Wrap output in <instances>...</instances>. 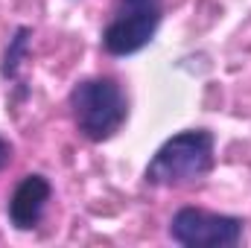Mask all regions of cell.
Segmentation results:
<instances>
[{
  "mask_svg": "<svg viewBox=\"0 0 251 248\" xmlns=\"http://www.w3.org/2000/svg\"><path fill=\"white\" fill-rule=\"evenodd\" d=\"M246 222L240 216L213 213L201 207H181L170 219L173 243L184 248H234L243 243Z\"/></svg>",
  "mask_w": 251,
  "mask_h": 248,
  "instance_id": "277c9868",
  "label": "cell"
},
{
  "mask_svg": "<svg viewBox=\"0 0 251 248\" xmlns=\"http://www.w3.org/2000/svg\"><path fill=\"white\" fill-rule=\"evenodd\" d=\"M53 196V184L41 175V173H29L24 175L12 196H9V204H6V216H9V225L18 228V231H32L38 228V222L44 219V210H47V201Z\"/></svg>",
  "mask_w": 251,
  "mask_h": 248,
  "instance_id": "5b68a950",
  "label": "cell"
},
{
  "mask_svg": "<svg viewBox=\"0 0 251 248\" xmlns=\"http://www.w3.org/2000/svg\"><path fill=\"white\" fill-rule=\"evenodd\" d=\"M67 105L76 131L91 143L111 140L128 120V97L114 76H91L76 82Z\"/></svg>",
  "mask_w": 251,
  "mask_h": 248,
  "instance_id": "7a4b0ae2",
  "label": "cell"
},
{
  "mask_svg": "<svg viewBox=\"0 0 251 248\" xmlns=\"http://www.w3.org/2000/svg\"><path fill=\"white\" fill-rule=\"evenodd\" d=\"M164 21V0H117L108 26L102 29V50L108 56H134L152 44Z\"/></svg>",
  "mask_w": 251,
  "mask_h": 248,
  "instance_id": "3957f363",
  "label": "cell"
},
{
  "mask_svg": "<svg viewBox=\"0 0 251 248\" xmlns=\"http://www.w3.org/2000/svg\"><path fill=\"white\" fill-rule=\"evenodd\" d=\"M216 137L207 128H184L167 137L143 170L149 187H190L199 184L213 170Z\"/></svg>",
  "mask_w": 251,
  "mask_h": 248,
  "instance_id": "6da1fadb",
  "label": "cell"
},
{
  "mask_svg": "<svg viewBox=\"0 0 251 248\" xmlns=\"http://www.w3.org/2000/svg\"><path fill=\"white\" fill-rule=\"evenodd\" d=\"M9 161H12V143H9L6 137H0V170H3Z\"/></svg>",
  "mask_w": 251,
  "mask_h": 248,
  "instance_id": "52a82bcc",
  "label": "cell"
},
{
  "mask_svg": "<svg viewBox=\"0 0 251 248\" xmlns=\"http://www.w3.org/2000/svg\"><path fill=\"white\" fill-rule=\"evenodd\" d=\"M29 38H32V29L29 26H18L15 35L9 38V47H6L3 64H0V76L6 82H15L18 79V70H21V64L26 59V53H29Z\"/></svg>",
  "mask_w": 251,
  "mask_h": 248,
  "instance_id": "8992f818",
  "label": "cell"
}]
</instances>
